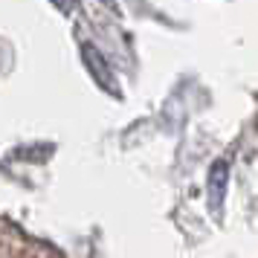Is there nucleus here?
I'll list each match as a JSON object with an SVG mask.
<instances>
[{
	"mask_svg": "<svg viewBox=\"0 0 258 258\" xmlns=\"http://www.w3.org/2000/svg\"><path fill=\"white\" fill-rule=\"evenodd\" d=\"M82 58H84V67H87V73H90V79H93L105 93L110 96H122V90H119V82L116 76H113V67L107 64V58L99 52V49L87 41V44H82Z\"/></svg>",
	"mask_w": 258,
	"mask_h": 258,
	"instance_id": "1",
	"label": "nucleus"
},
{
	"mask_svg": "<svg viewBox=\"0 0 258 258\" xmlns=\"http://www.w3.org/2000/svg\"><path fill=\"white\" fill-rule=\"evenodd\" d=\"M226 186H229V160L226 157H218L209 168V177H206V191H209V206L215 209V215L221 212L223 198H226Z\"/></svg>",
	"mask_w": 258,
	"mask_h": 258,
	"instance_id": "2",
	"label": "nucleus"
}]
</instances>
